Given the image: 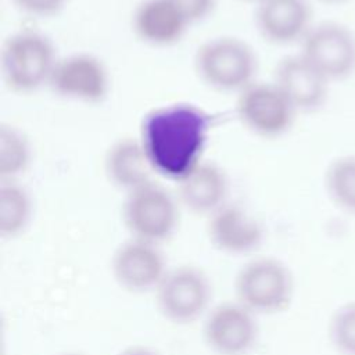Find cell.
I'll return each instance as SVG.
<instances>
[{
    "instance_id": "obj_1",
    "label": "cell",
    "mask_w": 355,
    "mask_h": 355,
    "mask_svg": "<svg viewBox=\"0 0 355 355\" xmlns=\"http://www.w3.org/2000/svg\"><path fill=\"white\" fill-rule=\"evenodd\" d=\"M208 133L209 116L204 110L173 103L146 114L139 139L154 172L176 182L202 159Z\"/></svg>"
},
{
    "instance_id": "obj_2",
    "label": "cell",
    "mask_w": 355,
    "mask_h": 355,
    "mask_svg": "<svg viewBox=\"0 0 355 355\" xmlns=\"http://www.w3.org/2000/svg\"><path fill=\"white\" fill-rule=\"evenodd\" d=\"M58 55L51 39L33 29L11 33L0 50V71L6 86L21 94L49 86Z\"/></svg>"
},
{
    "instance_id": "obj_3",
    "label": "cell",
    "mask_w": 355,
    "mask_h": 355,
    "mask_svg": "<svg viewBox=\"0 0 355 355\" xmlns=\"http://www.w3.org/2000/svg\"><path fill=\"white\" fill-rule=\"evenodd\" d=\"M194 69L209 89L239 94L257 80L258 57L245 40L236 36H216L198 46Z\"/></svg>"
},
{
    "instance_id": "obj_4",
    "label": "cell",
    "mask_w": 355,
    "mask_h": 355,
    "mask_svg": "<svg viewBox=\"0 0 355 355\" xmlns=\"http://www.w3.org/2000/svg\"><path fill=\"white\" fill-rule=\"evenodd\" d=\"M125 194L122 219L130 237L159 244L175 233L179 201L169 190L151 180Z\"/></svg>"
},
{
    "instance_id": "obj_5",
    "label": "cell",
    "mask_w": 355,
    "mask_h": 355,
    "mask_svg": "<svg viewBox=\"0 0 355 355\" xmlns=\"http://www.w3.org/2000/svg\"><path fill=\"white\" fill-rule=\"evenodd\" d=\"M234 288L237 301L255 315H273L287 308L294 283L288 268L272 257L248 261L239 270Z\"/></svg>"
},
{
    "instance_id": "obj_6",
    "label": "cell",
    "mask_w": 355,
    "mask_h": 355,
    "mask_svg": "<svg viewBox=\"0 0 355 355\" xmlns=\"http://www.w3.org/2000/svg\"><path fill=\"white\" fill-rule=\"evenodd\" d=\"M330 83L355 73V33L336 21L313 24L298 51Z\"/></svg>"
},
{
    "instance_id": "obj_7",
    "label": "cell",
    "mask_w": 355,
    "mask_h": 355,
    "mask_svg": "<svg viewBox=\"0 0 355 355\" xmlns=\"http://www.w3.org/2000/svg\"><path fill=\"white\" fill-rule=\"evenodd\" d=\"M236 112L247 130L263 139H276L287 133L297 114L273 80H254L243 89L237 94Z\"/></svg>"
},
{
    "instance_id": "obj_8",
    "label": "cell",
    "mask_w": 355,
    "mask_h": 355,
    "mask_svg": "<svg viewBox=\"0 0 355 355\" xmlns=\"http://www.w3.org/2000/svg\"><path fill=\"white\" fill-rule=\"evenodd\" d=\"M155 295L157 306L166 320L190 324L207 312L212 288L201 269L186 265L168 270Z\"/></svg>"
},
{
    "instance_id": "obj_9",
    "label": "cell",
    "mask_w": 355,
    "mask_h": 355,
    "mask_svg": "<svg viewBox=\"0 0 355 355\" xmlns=\"http://www.w3.org/2000/svg\"><path fill=\"white\" fill-rule=\"evenodd\" d=\"M107 65L92 53L76 51L58 57L49 87L57 96L85 104L101 103L110 92Z\"/></svg>"
},
{
    "instance_id": "obj_10",
    "label": "cell",
    "mask_w": 355,
    "mask_h": 355,
    "mask_svg": "<svg viewBox=\"0 0 355 355\" xmlns=\"http://www.w3.org/2000/svg\"><path fill=\"white\" fill-rule=\"evenodd\" d=\"M255 313L236 302L214 306L204 322V340L218 355H247L258 340Z\"/></svg>"
},
{
    "instance_id": "obj_11",
    "label": "cell",
    "mask_w": 355,
    "mask_h": 355,
    "mask_svg": "<svg viewBox=\"0 0 355 355\" xmlns=\"http://www.w3.org/2000/svg\"><path fill=\"white\" fill-rule=\"evenodd\" d=\"M111 272L123 290L143 294L155 291L168 269L158 244L130 237L115 250Z\"/></svg>"
},
{
    "instance_id": "obj_12",
    "label": "cell",
    "mask_w": 355,
    "mask_h": 355,
    "mask_svg": "<svg viewBox=\"0 0 355 355\" xmlns=\"http://www.w3.org/2000/svg\"><path fill=\"white\" fill-rule=\"evenodd\" d=\"M254 22L272 44L301 43L313 25L311 0H261L255 4Z\"/></svg>"
},
{
    "instance_id": "obj_13",
    "label": "cell",
    "mask_w": 355,
    "mask_h": 355,
    "mask_svg": "<svg viewBox=\"0 0 355 355\" xmlns=\"http://www.w3.org/2000/svg\"><path fill=\"white\" fill-rule=\"evenodd\" d=\"M273 82L297 112L319 110L327 98L330 85L300 53L286 55L276 64Z\"/></svg>"
},
{
    "instance_id": "obj_14",
    "label": "cell",
    "mask_w": 355,
    "mask_h": 355,
    "mask_svg": "<svg viewBox=\"0 0 355 355\" xmlns=\"http://www.w3.org/2000/svg\"><path fill=\"white\" fill-rule=\"evenodd\" d=\"M208 237L212 245L227 255H247L263 241L262 225L244 208L226 202L208 216Z\"/></svg>"
},
{
    "instance_id": "obj_15",
    "label": "cell",
    "mask_w": 355,
    "mask_h": 355,
    "mask_svg": "<svg viewBox=\"0 0 355 355\" xmlns=\"http://www.w3.org/2000/svg\"><path fill=\"white\" fill-rule=\"evenodd\" d=\"M229 179L222 166L201 159L179 180L176 198L182 207L197 215H211L227 201Z\"/></svg>"
},
{
    "instance_id": "obj_16",
    "label": "cell",
    "mask_w": 355,
    "mask_h": 355,
    "mask_svg": "<svg viewBox=\"0 0 355 355\" xmlns=\"http://www.w3.org/2000/svg\"><path fill=\"white\" fill-rule=\"evenodd\" d=\"M191 22L172 0H141L132 12V29L139 40L153 47L179 43Z\"/></svg>"
},
{
    "instance_id": "obj_17",
    "label": "cell",
    "mask_w": 355,
    "mask_h": 355,
    "mask_svg": "<svg viewBox=\"0 0 355 355\" xmlns=\"http://www.w3.org/2000/svg\"><path fill=\"white\" fill-rule=\"evenodd\" d=\"M104 172L108 180L125 193L154 180L155 173L139 137L114 141L104 157Z\"/></svg>"
},
{
    "instance_id": "obj_18",
    "label": "cell",
    "mask_w": 355,
    "mask_h": 355,
    "mask_svg": "<svg viewBox=\"0 0 355 355\" xmlns=\"http://www.w3.org/2000/svg\"><path fill=\"white\" fill-rule=\"evenodd\" d=\"M31 193L18 180H0V234L19 236L32 219Z\"/></svg>"
},
{
    "instance_id": "obj_19",
    "label": "cell",
    "mask_w": 355,
    "mask_h": 355,
    "mask_svg": "<svg viewBox=\"0 0 355 355\" xmlns=\"http://www.w3.org/2000/svg\"><path fill=\"white\" fill-rule=\"evenodd\" d=\"M32 161L26 135L8 123L0 125V180H18Z\"/></svg>"
},
{
    "instance_id": "obj_20",
    "label": "cell",
    "mask_w": 355,
    "mask_h": 355,
    "mask_svg": "<svg viewBox=\"0 0 355 355\" xmlns=\"http://www.w3.org/2000/svg\"><path fill=\"white\" fill-rule=\"evenodd\" d=\"M324 184L331 201L355 215V155L336 158L326 169Z\"/></svg>"
},
{
    "instance_id": "obj_21",
    "label": "cell",
    "mask_w": 355,
    "mask_h": 355,
    "mask_svg": "<svg viewBox=\"0 0 355 355\" xmlns=\"http://www.w3.org/2000/svg\"><path fill=\"white\" fill-rule=\"evenodd\" d=\"M333 347L341 355H355V302L340 306L329 326Z\"/></svg>"
},
{
    "instance_id": "obj_22",
    "label": "cell",
    "mask_w": 355,
    "mask_h": 355,
    "mask_svg": "<svg viewBox=\"0 0 355 355\" xmlns=\"http://www.w3.org/2000/svg\"><path fill=\"white\" fill-rule=\"evenodd\" d=\"M12 6L25 15L33 18H49L60 14L69 0H10Z\"/></svg>"
},
{
    "instance_id": "obj_23",
    "label": "cell",
    "mask_w": 355,
    "mask_h": 355,
    "mask_svg": "<svg viewBox=\"0 0 355 355\" xmlns=\"http://www.w3.org/2000/svg\"><path fill=\"white\" fill-rule=\"evenodd\" d=\"M189 18L193 24H197L205 18H208L215 7L218 0H172Z\"/></svg>"
},
{
    "instance_id": "obj_24",
    "label": "cell",
    "mask_w": 355,
    "mask_h": 355,
    "mask_svg": "<svg viewBox=\"0 0 355 355\" xmlns=\"http://www.w3.org/2000/svg\"><path fill=\"white\" fill-rule=\"evenodd\" d=\"M119 355H157L154 351L143 347H132L125 351H122Z\"/></svg>"
},
{
    "instance_id": "obj_25",
    "label": "cell",
    "mask_w": 355,
    "mask_h": 355,
    "mask_svg": "<svg viewBox=\"0 0 355 355\" xmlns=\"http://www.w3.org/2000/svg\"><path fill=\"white\" fill-rule=\"evenodd\" d=\"M316 1L323 4H343V3H347L348 0H316Z\"/></svg>"
},
{
    "instance_id": "obj_26",
    "label": "cell",
    "mask_w": 355,
    "mask_h": 355,
    "mask_svg": "<svg viewBox=\"0 0 355 355\" xmlns=\"http://www.w3.org/2000/svg\"><path fill=\"white\" fill-rule=\"evenodd\" d=\"M241 1H248V3H258V1H261V0H241Z\"/></svg>"
},
{
    "instance_id": "obj_27",
    "label": "cell",
    "mask_w": 355,
    "mask_h": 355,
    "mask_svg": "<svg viewBox=\"0 0 355 355\" xmlns=\"http://www.w3.org/2000/svg\"><path fill=\"white\" fill-rule=\"evenodd\" d=\"M61 355H82V354H76V352H68V354H61Z\"/></svg>"
}]
</instances>
